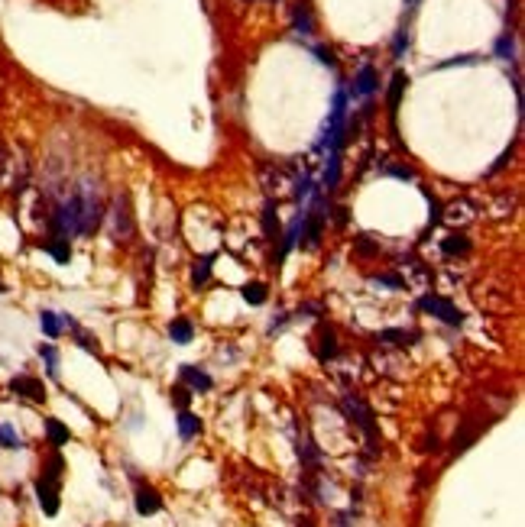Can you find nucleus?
<instances>
[{"mask_svg":"<svg viewBox=\"0 0 525 527\" xmlns=\"http://www.w3.org/2000/svg\"><path fill=\"white\" fill-rule=\"evenodd\" d=\"M72 204H75V220H78V236H91V233L101 227V214H104V207H101V200L91 194V191H78L75 198H72Z\"/></svg>","mask_w":525,"mask_h":527,"instance_id":"f257e3e1","label":"nucleus"},{"mask_svg":"<svg viewBox=\"0 0 525 527\" xmlns=\"http://www.w3.org/2000/svg\"><path fill=\"white\" fill-rule=\"evenodd\" d=\"M418 307H422L425 314H431V317H438V320H444V324H450V327H461L464 324L461 307H454L448 298H441V295H422L418 298Z\"/></svg>","mask_w":525,"mask_h":527,"instance_id":"f03ea898","label":"nucleus"},{"mask_svg":"<svg viewBox=\"0 0 525 527\" xmlns=\"http://www.w3.org/2000/svg\"><path fill=\"white\" fill-rule=\"evenodd\" d=\"M341 408H344V414H347V417H350V421H354L357 427L366 433V440L373 443V450H376V424H373V414H370V408H366V404L357 398V395H347V398L341 401Z\"/></svg>","mask_w":525,"mask_h":527,"instance_id":"7ed1b4c3","label":"nucleus"},{"mask_svg":"<svg viewBox=\"0 0 525 527\" xmlns=\"http://www.w3.org/2000/svg\"><path fill=\"white\" fill-rule=\"evenodd\" d=\"M36 495H39V508H43V515H49V517L59 515V479L39 475V479H36Z\"/></svg>","mask_w":525,"mask_h":527,"instance_id":"20e7f679","label":"nucleus"},{"mask_svg":"<svg viewBox=\"0 0 525 527\" xmlns=\"http://www.w3.org/2000/svg\"><path fill=\"white\" fill-rule=\"evenodd\" d=\"M441 217H444L450 227H467V223L477 220V207H473L467 198H457V200H450L448 207H444Z\"/></svg>","mask_w":525,"mask_h":527,"instance_id":"39448f33","label":"nucleus"},{"mask_svg":"<svg viewBox=\"0 0 525 527\" xmlns=\"http://www.w3.org/2000/svg\"><path fill=\"white\" fill-rule=\"evenodd\" d=\"M10 391L13 395H20L26 401H46V385L39 379H32V375H13L10 379Z\"/></svg>","mask_w":525,"mask_h":527,"instance_id":"423d86ee","label":"nucleus"},{"mask_svg":"<svg viewBox=\"0 0 525 527\" xmlns=\"http://www.w3.org/2000/svg\"><path fill=\"white\" fill-rule=\"evenodd\" d=\"M133 505H137V515L150 517V515H156V511H162V498H159L156 488H150V485H137Z\"/></svg>","mask_w":525,"mask_h":527,"instance_id":"0eeeda50","label":"nucleus"},{"mask_svg":"<svg viewBox=\"0 0 525 527\" xmlns=\"http://www.w3.org/2000/svg\"><path fill=\"white\" fill-rule=\"evenodd\" d=\"M263 185H266L269 194H276V198H279V194H286L289 188H295L299 181L289 178L282 169H263ZM292 194H295V191H292Z\"/></svg>","mask_w":525,"mask_h":527,"instance_id":"6e6552de","label":"nucleus"},{"mask_svg":"<svg viewBox=\"0 0 525 527\" xmlns=\"http://www.w3.org/2000/svg\"><path fill=\"white\" fill-rule=\"evenodd\" d=\"M318 343H315V353H318V359H321V362H331L334 356H337V333H334L331 327H328V324H321V327H318Z\"/></svg>","mask_w":525,"mask_h":527,"instance_id":"1a4fd4ad","label":"nucleus"},{"mask_svg":"<svg viewBox=\"0 0 525 527\" xmlns=\"http://www.w3.org/2000/svg\"><path fill=\"white\" fill-rule=\"evenodd\" d=\"M412 340H415V333H412V330H399V327L379 330V333H376V343H379V347H393V349L412 347Z\"/></svg>","mask_w":525,"mask_h":527,"instance_id":"9d476101","label":"nucleus"},{"mask_svg":"<svg viewBox=\"0 0 525 527\" xmlns=\"http://www.w3.org/2000/svg\"><path fill=\"white\" fill-rule=\"evenodd\" d=\"M182 379L188 382L195 391H211L215 389V379H211L204 369H198V366H182Z\"/></svg>","mask_w":525,"mask_h":527,"instance_id":"9b49d317","label":"nucleus"},{"mask_svg":"<svg viewBox=\"0 0 525 527\" xmlns=\"http://www.w3.org/2000/svg\"><path fill=\"white\" fill-rule=\"evenodd\" d=\"M114 233H117V236H130V233H133V217H130L127 198L117 200V214H114Z\"/></svg>","mask_w":525,"mask_h":527,"instance_id":"f8f14e48","label":"nucleus"},{"mask_svg":"<svg viewBox=\"0 0 525 527\" xmlns=\"http://www.w3.org/2000/svg\"><path fill=\"white\" fill-rule=\"evenodd\" d=\"M373 91H376V72H373V65H364V68L357 72V78H354V94L370 97Z\"/></svg>","mask_w":525,"mask_h":527,"instance_id":"ddd939ff","label":"nucleus"},{"mask_svg":"<svg viewBox=\"0 0 525 527\" xmlns=\"http://www.w3.org/2000/svg\"><path fill=\"white\" fill-rule=\"evenodd\" d=\"M39 327H43V333L49 340H59L62 337V330H65V320H62V314H55V311H43V314H39Z\"/></svg>","mask_w":525,"mask_h":527,"instance_id":"4468645a","label":"nucleus"},{"mask_svg":"<svg viewBox=\"0 0 525 527\" xmlns=\"http://www.w3.org/2000/svg\"><path fill=\"white\" fill-rule=\"evenodd\" d=\"M441 253L444 256H467L470 253V240H467L464 233H450V236H444V242H441Z\"/></svg>","mask_w":525,"mask_h":527,"instance_id":"2eb2a0df","label":"nucleus"},{"mask_svg":"<svg viewBox=\"0 0 525 527\" xmlns=\"http://www.w3.org/2000/svg\"><path fill=\"white\" fill-rule=\"evenodd\" d=\"M169 337H172V343H192V337H195L192 320L188 317H175L169 324Z\"/></svg>","mask_w":525,"mask_h":527,"instance_id":"dca6fc26","label":"nucleus"},{"mask_svg":"<svg viewBox=\"0 0 525 527\" xmlns=\"http://www.w3.org/2000/svg\"><path fill=\"white\" fill-rule=\"evenodd\" d=\"M198 433H201V421H198L192 411L179 414V437H182V440H195Z\"/></svg>","mask_w":525,"mask_h":527,"instance_id":"f3484780","label":"nucleus"},{"mask_svg":"<svg viewBox=\"0 0 525 527\" xmlns=\"http://www.w3.org/2000/svg\"><path fill=\"white\" fill-rule=\"evenodd\" d=\"M46 437H49V443H52V446H65V443L72 440L68 427H65L62 421H55V417H49V421H46Z\"/></svg>","mask_w":525,"mask_h":527,"instance_id":"a211bd4d","label":"nucleus"},{"mask_svg":"<svg viewBox=\"0 0 525 527\" xmlns=\"http://www.w3.org/2000/svg\"><path fill=\"white\" fill-rule=\"evenodd\" d=\"M46 253L52 256L55 262H68L72 259V246H68V240H62V236H52V240L46 242Z\"/></svg>","mask_w":525,"mask_h":527,"instance_id":"6ab92c4d","label":"nucleus"},{"mask_svg":"<svg viewBox=\"0 0 525 527\" xmlns=\"http://www.w3.org/2000/svg\"><path fill=\"white\" fill-rule=\"evenodd\" d=\"M266 298H269V291L263 282H247L244 285V301L247 304H266Z\"/></svg>","mask_w":525,"mask_h":527,"instance_id":"aec40b11","label":"nucleus"},{"mask_svg":"<svg viewBox=\"0 0 525 527\" xmlns=\"http://www.w3.org/2000/svg\"><path fill=\"white\" fill-rule=\"evenodd\" d=\"M208 278H211V256H204V259H198V262L192 265V285L195 288L208 285Z\"/></svg>","mask_w":525,"mask_h":527,"instance_id":"412c9836","label":"nucleus"},{"mask_svg":"<svg viewBox=\"0 0 525 527\" xmlns=\"http://www.w3.org/2000/svg\"><path fill=\"white\" fill-rule=\"evenodd\" d=\"M406 85H408L406 72H396V74H393V87H389V110H393V114H396V107H399V97H402V91H406Z\"/></svg>","mask_w":525,"mask_h":527,"instance_id":"4be33fe9","label":"nucleus"},{"mask_svg":"<svg viewBox=\"0 0 525 527\" xmlns=\"http://www.w3.org/2000/svg\"><path fill=\"white\" fill-rule=\"evenodd\" d=\"M0 446H3V450H23L20 433L13 431L10 424H0Z\"/></svg>","mask_w":525,"mask_h":527,"instance_id":"5701e85b","label":"nucleus"},{"mask_svg":"<svg viewBox=\"0 0 525 527\" xmlns=\"http://www.w3.org/2000/svg\"><path fill=\"white\" fill-rule=\"evenodd\" d=\"M263 233H266L269 240H279V217H276V207L266 204V211H263Z\"/></svg>","mask_w":525,"mask_h":527,"instance_id":"b1692460","label":"nucleus"},{"mask_svg":"<svg viewBox=\"0 0 525 527\" xmlns=\"http://www.w3.org/2000/svg\"><path fill=\"white\" fill-rule=\"evenodd\" d=\"M295 30H299L301 36H308V32L315 30V20H311L308 7H299V10H295Z\"/></svg>","mask_w":525,"mask_h":527,"instance_id":"393cba45","label":"nucleus"},{"mask_svg":"<svg viewBox=\"0 0 525 527\" xmlns=\"http://www.w3.org/2000/svg\"><path fill=\"white\" fill-rule=\"evenodd\" d=\"M39 356L46 359V369H49V375H59V353H55V347H49V343H46V347H39Z\"/></svg>","mask_w":525,"mask_h":527,"instance_id":"a878e982","label":"nucleus"},{"mask_svg":"<svg viewBox=\"0 0 525 527\" xmlns=\"http://www.w3.org/2000/svg\"><path fill=\"white\" fill-rule=\"evenodd\" d=\"M373 285H386V288H406V278H399V275H376Z\"/></svg>","mask_w":525,"mask_h":527,"instance_id":"bb28decb","label":"nucleus"},{"mask_svg":"<svg viewBox=\"0 0 525 527\" xmlns=\"http://www.w3.org/2000/svg\"><path fill=\"white\" fill-rule=\"evenodd\" d=\"M496 52H499V59H506V62H509V59H513V39H509V36H503V39L496 43Z\"/></svg>","mask_w":525,"mask_h":527,"instance_id":"cd10ccee","label":"nucleus"},{"mask_svg":"<svg viewBox=\"0 0 525 527\" xmlns=\"http://www.w3.org/2000/svg\"><path fill=\"white\" fill-rule=\"evenodd\" d=\"M172 401H175V404H179V408H188V401H192V395H188V389H175L172 391Z\"/></svg>","mask_w":525,"mask_h":527,"instance_id":"c85d7f7f","label":"nucleus"},{"mask_svg":"<svg viewBox=\"0 0 525 527\" xmlns=\"http://www.w3.org/2000/svg\"><path fill=\"white\" fill-rule=\"evenodd\" d=\"M402 49H408V36H406V32H399L396 43H393V52H396V55H402Z\"/></svg>","mask_w":525,"mask_h":527,"instance_id":"c756f323","label":"nucleus"}]
</instances>
